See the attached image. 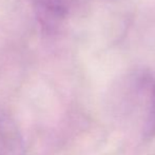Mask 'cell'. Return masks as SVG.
<instances>
[{"label":"cell","instance_id":"obj_1","mask_svg":"<svg viewBox=\"0 0 155 155\" xmlns=\"http://www.w3.org/2000/svg\"><path fill=\"white\" fill-rule=\"evenodd\" d=\"M72 0H33L35 16L42 32L55 35L69 16Z\"/></svg>","mask_w":155,"mask_h":155},{"label":"cell","instance_id":"obj_3","mask_svg":"<svg viewBox=\"0 0 155 155\" xmlns=\"http://www.w3.org/2000/svg\"><path fill=\"white\" fill-rule=\"evenodd\" d=\"M148 132L155 133V98H154L153 106H152L151 114H150L149 123H148Z\"/></svg>","mask_w":155,"mask_h":155},{"label":"cell","instance_id":"obj_2","mask_svg":"<svg viewBox=\"0 0 155 155\" xmlns=\"http://www.w3.org/2000/svg\"><path fill=\"white\" fill-rule=\"evenodd\" d=\"M0 155H23L21 140L10 126L0 128Z\"/></svg>","mask_w":155,"mask_h":155}]
</instances>
